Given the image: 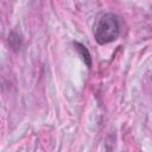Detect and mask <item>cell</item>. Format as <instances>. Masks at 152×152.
Masks as SVG:
<instances>
[{"label": "cell", "instance_id": "cell-3", "mask_svg": "<svg viewBox=\"0 0 152 152\" xmlns=\"http://www.w3.org/2000/svg\"><path fill=\"white\" fill-rule=\"evenodd\" d=\"M8 43H10V46H11L13 50L20 49V45H21L20 36L17 34L15 32H11L10 36H8Z\"/></svg>", "mask_w": 152, "mask_h": 152}, {"label": "cell", "instance_id": "cell-1", "mask_svg": "<svg viewBox=\"0 0 152 152\" xmlns=\"http://www.w3.org/2000/svg\"><path fill=\"white\" fill-rule=\"evenodd\" d=\"M119 33H120L119 19L113 13L103 14L97 20V23L94 27L95 40L101 45L114 42L119 37Z\"/></svg>", "mask_w": 152, "mask_h": 152}, {"label": "cell", "instance_id": "cell-2", "mask_svg": "<svg viewBox=\"0 0 152 152\" xmlns=\"http://www.w3.org/2000/svg\"><path fill=\"white\" fill-rule=\"evenodd\" d=\"M75 48H76V50L81 53V56H82L83 61L86 62V64H87L88 66H90V65H91V57H90L89 51L86 49V46L82 45L81 43H75Z\"/></svg>", "mask_w": 152, "mask_h": 152}]
</instances>
